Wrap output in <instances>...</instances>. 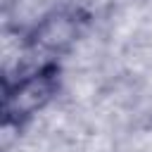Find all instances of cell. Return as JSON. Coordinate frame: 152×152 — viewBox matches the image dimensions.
I'll return each instance as SVG.
<instances>
[{
    "instance_id": "6da1fadb",
    "label": "cell",
    "mask_w": 152,
    "mask_h": 152,
    "mask_svg": "<svg viewBox=\"0 0 152 152\" xmlns=\"http://www.w3.org/2000/svg\"><path fill=\"white\" fill-rule=\"evenodd\" d=\"M57 86H59V69L55 64H43L40 69L28 71L17 81L7 83L2 95L5 121L19 124L40 112L57 93Z\"/></svg>"
},
{
    "instance_id": "7a4b0ae2",
    "label": "cell",
    "mask_w": 152,
    "mask_h": 152,
    "mask_svg": "<svg viewBox=\"0 0 152 152\" xmlns=\"http://www.w3.org/2000/svg\"><path fill=\"white\" fill-rule=\"evenodd\" d=\"M78 36V19L71 12H52L48 14L33 31L31 43L45 52H59L71 45Z\"/></svg>"
}]
</instances>
